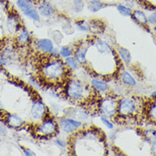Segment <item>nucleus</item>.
<instances>
[{
    "label": "nucleus",
    "instance_id": "27",
    "mask_svg": "<svg viewBox=\"0 0 156 156\" xmlns=\"http://www.w3.org/2000/svg\"><path fill=\"white\" fill-rule=\"evenodd\" d=\"M148 114H149V117L152 120L156 121V101L150 107L149 111H148Z\"/></svg>",
    "mask_w": 156,
    "mask_h": 156
},
{
    "label": "nucleus",
    "instance_id": "11",
    "mask_svg": "<svg viewBox=\"0 0 156 156\" xmlns=\"http://www.w3.org/2000/svg\"><path fill=\"white\" fill-rule=\"evenodd\" d=\"M7 28L9 32H18L20 31L19 16L16 14H10L7 19Z\"/></svg>",
    "mask_w": 156,
    "mask_h": 156
},
{
    "label": "nucleus",
    "instance_id": "6",
    "mask_svg": "<svg viewBox=\"0 0 156 156\" xmlns=\"http://www.w3.org/2000/svg\"><path fill=\"white\" fill-rule=\"evenodd\" d=\"M48 108L46 104L40 100H37L33 102V104L31 106V113L32 118L37 121L43 120L46 114H47Z\"/></svg>",
    "mask_w": 156,
    "mask_h": 156
},
{
    "label": "nucleus",
    "instance_id": "14",
    "mask_svg": "<svg viewBox=\"0 0 156 156\" xmlns=\"http://www.w3.org/2000/svg\"><path fill=\"white\" fill-rule=\"evenodd\" d=\"M94 46L97 49L98 53L100 54H104V55H108L111 53V47L109 44L107 43L105 40H101V39H98L97 41L94 43Z\"/></svg>",
    "mask_w": 156,
    "mask_h": 156
},
{
    "label": "nucleus",
    "instance_id": "25",
    "mask_svg": "<svg viewBox=\"0 0 156 156\" xmlns=\"http://www.w3.org/2000/svg\"><path fill=\"white\" fill-rule=\"evenodd\" d=\"M72 53H73L72 50L68 46H63L59 50V55H60V57H62L64 59L66 58V57H69V56H71Z\"/></svg>",
    "mask_w": 156,
    "mask_h": 156
},
{
    "label": "nucleus",
    "instance_id": "9",
    "mask_svg": "<svg viewBox=\"0 0 156 156\" xmlns=\"http://www.w3.org/2000/svg\"><path fill=\"white\" fill-rule=\"evenodd\" d=\"M37 49L44 55H51L55 51V44L48 39H40L36 42Z\"/></svg>",
    "mask_w": 156,
    "mask_h": 156
},
{
    "label": "nucleus",
    "instance_id": "3",
    "mask_svg": "<svg viewBox=\"0 0 156 156\" xmlns=\"http://www.w3.org/2000/svg\"><path fill=\"white\" fill-rule=\"evenodd\" d=\"M98 108L102 116L113 118L118 113V101L111 97H106L99 101Z\"/></svg>",
    "mask_w": 156,
    "mask_h": 156
},
{
    "label": "nucleus",
    "instance_id": "31",
    "mask_svg": "<svg viewBox=\"0 0 156 156\" xmlns=\"http://www.w3.org/2000/svg\"><path fill=\"white\" fill-rule=\"evenodd\" d=\"M8 133V130L6 128V126L4 124H1L0 123V136L2 137H5Z\"/></svg>",
    "mask_w": 156,
    "mask_h": 156
},
{
    "label": "nucleus",
    "instance_id": "4",
    "mask_svg": "<svg viewBox=\"0 0 156 156\" xmlns=\"http://www.w3.org/2000/svg\"><path fill=\"white\" fill-rule=\"evenodd\" d=\"M57 123L52 119H44L42 123L38 125L37 129V133L42 135L43 137H52L55 135L58 130Z\"/></svg>",
    "mask_w": 156,
    "mask_h": 156
},
{
    "label": "nucleus",
    "instance_id": "36",
    "mask_svg": "<svg viewBox=\"0 0 156 156\" xmlns=\"http://www.w3.org/2000/svg\"><path fill=\"white\" fill-rule=\"evenodd\" d=\"M0 142H1V139H0Z\"/></svg>",
    "mask_w": 156,
    "mask_h": 156
},
{
    "label": "nucleus",
    "instance_id": "21",
    "mask_svg": "<svg viewBox=\"0 0 156 156\" xmlns=\"http://www.w3.org/2000/svg\"><path fill=\"white\" fill-rule=\"evenodd\" d=\"M64 62L66 63L67 68L71 71L76 70L78 68V66H79V63L76 61V59L75 58V57H73L72 55H71V56H69V57H66V58H65Z\"/></svg>",
    "mask_w": 156,
    "mask_h": 156
},
{
    "label": "nucleus",
    "instance_id": "33",
    "mask_svg": "<svg viewBox=\"0 0 156 156\" xmlns=\"http://www.w3.org/2000/svg\"><path fill=\"white\" fill-rule=\"evenodd\" d=\"M55 143L58 145V147H60V148H64L66 146V143L63 140H61V139H56L55 140Z\"/></svg>",
    "mask_w": 156,
    "mask_h": 156
},
{
    "label": "nucleus",
    "instance_id": "22",
    "mask_svg": "<svg viewBox=\"0 0 156 156\" xmlns=\"http://www.w3.org/2000/svg\"><path fill=\"white\" fill-rule=\"evenodd\" d=\"M75 25L79 31L87 32L90 30V21L86 20H79L75 22Z\"/></svg>",
    "mask_w": 156,
    "mask_h": 156
},
{
    "label": "nucleus",
    "instance_id": "29",
    "mask_svg": "<svg viewBox=\"0 0 156 156\" xmlns=\"http://www.w3.org/2000/svg\"><path fill=\"white\" fill-rule=\"evenodd\" d=\"M101 121L102 123L104 124V125H105L106 127L108 129H113L114 128V125L112 122H110V121L108 120V118L104 117V116H102L101 117Z\"/></svg>",
    "mask_w": 156,
    "mask_h": 156
},
{
    "label": "nucleus",
    "instance_id": "23",
    "mask_svg": "<svg viewBox=\"0 0 156 156\" xmlns=\"http://www.w3.org/2000/svg\"><path fill=\"white\" fill-rule=\"evenodd\" d=\"M116 9L118 12L121 14V16H131L132 13H133V10L130 8L129 6L126 5V4H117Z\"/></svg>",
    "mask_w": 156,
    "mask_h": 156
},
{
    "label": "nucleus",
    "instance_id": "17",
    "mask_svg": "<svg viewBox=\"0 0 156 156\" xmlns=\"http://www.w3.org/2000/svg\"><path fill=\"white\" fill-rule=\"evenodd\" d=\"M91 86L94 89H95L97 91H99V92H106L109 90V85L107 83L99 80V79H96V78L92 79Z\"/></svg>",
    "mask_w": 156,
    "mask_h": 156
},
{
    "label": "nucleus",
    "instance_id": "32",
    "mask_svg": "<svg viewBox=\"0 0 156 156\" xmlns=\"http://www.w3.org/2000/svg\"><path fill=\"white\" fill-rule=\"evenodd\" d=\"M23 153L25 155L27 156H35L36 154L33 151H31V149H29V148H27V149H24L23 150Z\"/></svg>",
    "mask_w": 156,
    "mask_h": 156
},
{
    "label": "nucleus",
    "instance_id": "24",
    "mask_svg": "<svg viewBox=\"0 0 156 156\" xmlns=\"http://www.w3.org/2000/svg\"><path fill=\"white\" fill-rule=\"evenodd\" d=\"M119 54H120V56L123 60L124 63H126V64L131 63V61H132V55H131V53H130V51L127 49L121 47L119 49Z\"/></svg>",
    "mask_w": 156,
    "mask_h": 156
},
{
    "label": "nucleus",
    "instance_id": "19",
    "mask_svg": "<svg viewBox=\"0 0 156 156\" xmlns=\"http://www.w3.org/2000/svg\"><path fill=\"white\" fill-rule=\"evenodd\" d=\"M86 4L87 3L85 0H72L70 7L72 11H74L75 13H81L84 10Z\"/></svg>",
    "mask_w": 156,
    "mask_h": 156
},
{
    "label": "nucleus",
    "instance_id": "12",
    "mask_svg": "<svg viewBox=\"0 0 156 156\" xmlns=\"http://www.w3.org/2000/svg\"><path fill=\"white\" fill-rule=\"evenodd\" d=\"M5 120H6L7 125L12 128H19L24 125L23 120L19 117L18 115L13 114V113H8Z\"/></svg>",
    "mask_w": 156,
    "mask_h": 156
},
{
    "label": "nucleus",
    "instance_id": "28",
    "mask_svg": "<svg viewBox=\"0 0 156 156\" xmlns=\"http://www.w3.org/2000/svg\"><path fill=\"white\" fill-rule=\"evenodd\" d=\"M63 30L64 32L66 33V34H71V33H73L74 32V28H72V26L70 25V24H65L64 26L62 27Z\"/></svg>",
    "mask_w": 156,
    "mask_h": 156
},
{
    "label": "nucleus",
    "instance_id": "5",
    "mask_svg": "<svg viewBox=\"0 0 156 156\" xmlns=\"http://www.w3.org/2000/svg\"><path fill=\"white\" fill-rule=\"evenodd\" d=\"M136 104L132 98H122L118 101V113L124 116H131L136 112Z\"/></svg>",
    "mask_w": 156,
    "mask_h": 156
},
{
    "label": "nucleus",
    "instance_id": "10",
    "mask_svg": "<svg viewBox=\"0 0 156 156\" xmlns=\"http://www.w3.org/2000/svg\"><path fill=\"white\" fill-rule=\"evenodd\" d=\"M88 45L87 44H82L76 49L74 57L80 64H84L87 62V53L88 51Z\"/></svg>",
    "mask_w": 156,
    "mask_h": 156
},
{
    "label": "nucleus",
    "instance_id": "1",
    "mask_svg": "<svg viewBox=\"0 0 156 156\" xmlns=\"http://www.w3.org/2000/svg\"><path fill=\"white\" fill-rule=\"evenodd\" d=\"M68 68L64 61L58 56L50 58L44 63L41 69L43 78L48 82L57 83L63 81L66 77Z\"/></svg>",
    "mask_w": 156,
    "mask_h": 156
},
{
    "label": "nucleus",
    "instance_id": "35",
    "mask_svg": "<svg viewBox=\"0 0 156 156\" xmlns=\"http://www.w3.org/2000/svg\"><path fill=\"white\" fill-rule=\"evenodd\" d=\"M111 1H115V0H111Z\"/></svg>",
    "mask_w": 156,
    "mask_h": 156
},
{
    "label": "nucleus",
    "instance_id": "26",
    "mask_svg": "<svg viewBox=\"0 0 156 156\" xmlns=\"http://www.w3.org/2000/svg\"><path fill=\"white\" fill-rule=\"evenodd\" d=\"M51 37L53 42L56 44H60L63 40V34L58 30H54L51 32Z\"/></svg>",
    "mask_w": 156,
    "mask_h": 156
},
{
    "label": "nucleus",
    "instance_id": "7",
    "mask_svg": "<svg viewBox=\"0 0 156 156\" xmlns=\"http://www.w3.org/2000/svg\"><path fill=\"white\" fill-rule=\"evenodd\" d=\"M82 123L80 120H76L71 118H66L60 120L58 126L64 132L70 134L76 131L78 129L82 127Z\"/></svg>",
    "mask_w": 156,
    "mask_h": 156
},
{
    "label": "nucleus",
    "instance_id": "8",
    "mask_svg": "<svg viewBox=\"0 0 156 156\" xmlns=\"http://www.w3.org/2000/svg\"><path fill=\"white\" fill-rule=\"evenodd\" d=\"M37 9L38 10L41 17L43 18H51L55 14V8L53 4L48 0H41L37 4Z\"/></svg>",
    "mask_w": 156,
    "mask_h": 156
},
{
    "label": "nucleus",
    "instance_id": "34",
    "mask_svg": "<svg viewBox=\"0 0 156 156\" xmlns=\"http://www.w3.org/2000/svg\"><path fill=\"white\" fill-rule=\"evenodd\" d=\"M152 97H156V90L154 92H153L152 93Z\"/></svg>",
    "mask_w": 156,
    "mask_h": 156
},
{
    "label": "nucleus",
    "instance_id": "13",
    "mask_svg": "<svg viewBox=\"0 0 156 156\" xmlns=\"http://www.w3.org/2000/svg\"><path fill=\"white\" fill-rule=\"evenodd\" d=\"M16 5L20 11L23 14L29 11L30 10L37 8V4L33 0H17Z\"/></svg>",
    "mask_w": 156,
    "mask_h": 156
},
{
    "label": "nucleus",
    "instance_id": "2",
    "mask_svg": "<svg viewBox=\"0 0 156 156\" xmlns=\"http://www.w3.org/2000/svg\"><path fill=\"white\" fill-rule=\"evenodd\" d=\"M65 92L67 97L72 101H83L89 94L86 86L76 79H70L66 83Z\"/></svg>",
    "mask_w": 156,
    "mask_h": 156
},
{
    "label": "nucleus",
    "instance_id": "18",
    "mask_svg": "<svg viewBox=\"0 0 156 156\" xmlns=\"http://www.w3.org/2000/svg\"><path fill=\"white\" fill-rule=\"evenodd\" d=\"M19 32V35L17 37V42L20 44H27L29 41H30V39H31V34H30V32L27 30V29H21V30H20Z\"/></svg>",
    "mask_w": 156,
    "mask_h": 156
},
{
    "label": "nucleus",
    "instance_id": "16",
    "mask_svg": "<svg viewBox=\"0 0 156 156\" xmlns=\"http://www.w3.org/2000/svg\"><path fill=\"white\" fill-rule=\"evenodd\" d=\"M131 16L133 17L135 21H136L137 23L140 24V25L145 26V25L148 24V16H146V14L142 10H133Z\"/></svg>",
    "mask_w": 156,
    "mask_h": 156
},
{
    "label": "nucleus",
    "instance_id": "20",
    "mask_svg": "<svg viewBox=\"0 0 156 156\" xmlns=\"http://www.w3.org/2000/svg\"><path fill=\"white\" fill-rule=\"evenodd\" d=\"M121 81L123 84H125L128 86H136V80L134 79L133 76L129 74L128 72H123L121 76Z\"/></svg>",
    "mask_w": 156,
    "mask_h": 156
},
{
    "label": "nucleus",
    "instance_id": "30",
    "mask_svg": "<svg viewBox=\"0 0 156 156\" xmlns=\"http://www.w3.org/2000/svg\"><path fill=\"white\" fill-rule=\"evenodd\" d=\"M148 23L150 25H156V11L153 12L152 14L148 17Z\"/></svg>",
    "mask_w": 156,
    "mask_h": 156
},
{
    "label": "nucleus",
    "instance_id": "15",
    "mask_svg": "<svg viewBox=\"0 0 156 156\" xmlns=\"http://www.w3.org/2000/svg\"><path fill=\"white\" fill-rule=\"evenodd\" d=\"M105 7V4L101 0H88L87 2V8L92 13H97Z\"/></svg>",
    "mask_w": 156,
    "mask_h": 156
}]
</instances>
